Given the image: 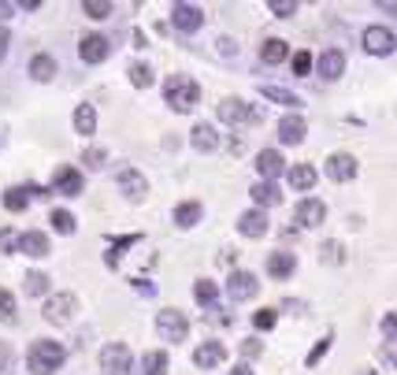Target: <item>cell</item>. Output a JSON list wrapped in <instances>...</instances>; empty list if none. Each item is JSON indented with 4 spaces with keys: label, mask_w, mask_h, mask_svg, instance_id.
Wrapping results in <instances>:
<instances>
[{
    "label": "cell",
    "mask_w": 397,
    "mask_h": 375,
    "mask_svg": "<svg viewBox=\"0 0 397 375\" xmlns=\"http://www.w3.org/2000/svg\"><path fill=\"white\" fill-rule=\"evenodd\" d=\"M63 361H67V350L60 342H49V338H38L30 345V353H26V364H30L34 375H56L63 368Z\"/></svg>",
    "instance_id": "1"
},
{
    "label": "cell",
    "mask_w": 397,
    "mask_h": 375,
    "mask_svg": "<svg viewBox=\"0 0 397 375\" xmlns=\"http://www.w3.org/2000/svg\"><path fill=\"white\" fill-rule=\"evenodd\" d=\"M163 100H168V108H174V112H193V108L201 104V86L190 75H171L163 82Z\"/></svg>",
    "instance_id": "2"
},
{
    "label": "cell",
    "mask_w": 397,
    "mask_h": 375,
    "mask_svg": "<svg viewBox=\"0 0 397 375\" xmlns=\"http://www.w3.org/2000/svg\"><path fill=\"white\" fill-rule=\"evenodd\" d=\"M216 112L230 126H238V123H260V119H264V108L249 104V100H242V97H223L216 104Z\"/></svg>",
    "instance_id": "3"
},
{
    "label": "cell",
    "mask_w": 397,
    "mask_h": 375,
    "mask_svg": "<svg viewBox=\"0 0 397 375\" xmlns=\"http://www.w3.org/2000/svg\"><path fill=\"white\" fill-rule=\"evenodd\" d=\"M156 331H160L163 342H186L190 319L182 316L179 308H160V312H156Z\"/></svg>",
    "instance_id": "4"
},
{
    "label": "cell",
    "mask_w": 397,
    "mask_h": 375,
    "mask_svg": "<svg viewBox=\"0 0 397 375\" xmlns=\"http://www.w3.org/2000/svg\"><path fill=\"white\" fill-rule=\"evenodd\" d=\"M115 182H119V194L131 201V205H141V201L149 197V179H145L137 168H119Z\"/></svg>",
    "instance_id": "5"
},
{
    "label": "cell",
    "mask_w": 397,
    "mask_h": 375,
    "mask_svg": "<svg viewBox=\"0 0 397 375\" xmlns=\"http://www.w3.org/2000/svg\"><path fill=\"white\" fill-rule=\"evenodd\" d=\"M75 312H78V297H75V294H52L49 301H45V319H49V323H56V327L71 323Z\"/></svg>",
    "instance_id": "6"
},
{
    "label": "cell",
    "mask_w": 397,
    "mask_h": 375,
    "mask_svg": "<svg viewBox=\"0 0 397 375\" xmlns=\"http://www.w3.org/2000/svg\"><path fill=\"white\" fill-rule=\"evenodd\" d=\"M360 41H364V49L372 52V56H390V52L397 49V38H394L390 26H367Z\"/></svg>",
    "instance_id": "7"
},
{
    "label": "cell",
    "mask_w": 397,
    "mask_h": 375,
    "mask_svg": "<svg viewBox=\"0 0 397 375\" xmlns=\"http://www.w3.org/2000/svg\"><path fill=\"white\" fill-rule=\"evenodd\" d=\"M227 294H230V301H253L260 294V279H256L253 271H230Z\"/></svg>",
    "instance_id": "8"
},
{
    "label": "cell",
    "mask_w": 397,
    "mask_h": 375,
    "mask_svg": "<svg viewBox=\"0 0 397 375\" xmlns=\"http://www.w3.org/2000/svg\"><path fill=\"white\" fill-rule=\"evenodd\" d=\"M323 171H327V179H334V182H349V179H356L360 163H356L353 152H330L327 163H323Z\"/></svg>",
    "instance_id": "9"
},
{
    "label": "cell",
    "mask_w": 397,
    "mask_h": 375,
    "mask_svg": "<svg viewBox=\"0 0 397 375\" xmlns=\"http://www.w3.org/2000/svg\"><path fill=\"white\" fill-rule=\"evenodd\" d=\"M82 186H86V179H82V171L78 168H56L52 171V194H63V197H78L82 194Z\"/></svg>",
    "instance_id": "10"
},
{
    "label": "cell",
    "mask_w": 397,
    "mask_h": 375,
    "mask_svg": "<svg viewBox=\"0 0 397 375\" xmlns=\"http://www.w3.org/2000/svg\"><path fill=\"white\" fill-rule=\"evenodd\" d=\"M100 368L112 372V375L131 372V350H126L123 342H108L104 350H100Z\"/></svg>",
    "instance_id": "11"
},
{
    "label": "cell",
    "mask_w": 397,
    "mask_h": 375,
    "mask_svg": "<svg viewBox=\"0 0 397 375\" xmlns=\"http://www.w3.org/2000/svg\"><path fill=\"white\" fill-rule=\"evenodd\" d=\"M78 56L86 63H104L112 56V41H108L104 34H86V38L78 41Z\"/></svg>",
    "instance_id": "12"
},
{
    "label": "cell",
    "mask_w": 397,
    "mask_h": 375,
    "mask_svg": "<svg viewBox=\"0 0 397 375\" xmlns=\"http://www.w3.org/2000/svg\"><path fill=\"white\" fill-rule=\"evenodd\" d=\"M171 23H174V30H182V34H197L201 26H205V12L193 8V4H174L171 8Z\"/></svg>",
    "instance_id": "13"
},
{
    "label": "cell",
    "mask_w": 397,
    "mask_h": 375,
    "mask_svg": "<svg viewBox=\"0 0 397 375\" xmlns=\"http://www.w3.org/2000/svg\"><path fill=\"white\" fill-rule=\"evenodd\" d=\"M238 231H242V238H264L267 231H271V223H267V216H264V208H249V212L238 216Z\"/></svg>",
    "instance_id": "14"
},
{
    "label": "cell",
    "mask_w": 397,
    "mask_h": 375,
    "mask_svg": "<svg viewBox=\"0 0 397 375\" xmlns=\"http://www.w3.org/2000/svg\"><path fill=\"white\" fill-rule=\"evenodd\" d=\"M227 361V345L223 342H201L197 350H193V364H197V368H219V364Z\"/></svg>",
    "instance_id": "15"
},
{
    "label": "cell",
    "mask_w": 397,
    "mask_h": 375,
    "mask_svg": "<svg viewBox=\"0 0 397 375\" xmlns=\"http://www.w3.org/2000/svg\"><path fill=\"white\" fill-rule=\"evenodd\" d=\"M256 171H260L264 182H271V179H279L282 171H290V168H286V160H282L279 149H264L260 157H256Z\"/></svg>",
    "instance_id": "16"
},
{
    "label": "cell",
    "mask_w": 397,
    "mask_h": 375,
    "mask_svg": "<svg viewBox=\"0 0 397 375\" xmlns=\"http://www.w3.org/2000/svg\"><path fill=\"white\" fill-rule=\"evenodd\" d=\"M316 67H319V75L327 78V82L341 78V75H345V52H341V49H327V52L316 60Z\"/></svg>",
    "instance_id": "17"
},
{
    "label": "cell",
    "mask_w": 397,
    "mask_h": 375,
    "mask_svg": "<svg viewBox=\"0 0 397 375\" xmlns=\"http://www.w3.org/2000/svg\"><path fill=\"white\" fill-rule=\"evenodd\" d=\"M304 134H308V123L293 112V115H286L282 123H279V141L282 145H301L304 141Z\"/></svg>",
    "instance_id": "18"
},
{
    "label": "cell",
    "mask_w": 397,
    "mask_h": 375,
    "mask_svg": "<svg viewBox=\"0 0 397 375\" xmlns=\"http://www.w3.org/2000/svg\"><path fill=\"white\" fill-rule=\"evenodd\" d=\"M323 219H327V205H323L319 197H304L297 205V223L301 227H319Z\"/></svg>",
    "instance_id": "19"
},
{
    "label": "cell",
    "mask_w": 397,
    "mask_h": 375,
    "mask_svg": "<svg viewBox=\"0 0 397 375\" xmlns=\"http://www.w3.org/2000/svg\"><path fill=\"white\" fill-rule=\"evenodd\" d=\"M201 216H205V205H201V201H182V205H174V227H182V231L197 227Z\"/></svg>",
    "instance_id": "20"
},
{
    "label": "cell",
    "mask_w": 397,
    "mask_h": 375,
    "mask_svg": "<svg viewBox=\"0 0 397 375\" xmlns=\"http://www.w3.org/2000/svg\"><path fill=\"white\" fill-rule=\"evenodd\" d=\"M286 182H290L293 190H312L319 182V171L312 168V163H293V168L286 171Z\"/></svg>",
    "instance_id": "21"
},
{
    "label": "cell",
    "mask_w": 397,
    "mask_h": 375,
    "mask_svg": "<svg viewBox=\"0 0 397 375\" xmlns=\"http://www.w3.org/2000/svg\"><path fill=\"white\" fill-rule=\"evenodd\" d=\"M190 145H193V149H197V152H212V149H216V145H219V134H216V126H212V123H197V126H193V130H190Z\"/></svg>",
    "instance_id": "22"
},
{
    "label": "cell",
    "mask_w": 397,
    "mask_h": 375,
    "mask_svg": "<svg viewBox=\"0 0 397 375\" xmlns=\"http://www.w3.org/2000/svg\"><path fill=\"white\" fill-rule=\"evenodd\" d=\"M297 271V257L293 253H271L267 257V275L271 279H290Z\"/></svg>",
    "instance_id": "23"
},
{
    "label": "cell",
    "mask_w": 397,
    "mask_h": 375,
    "mask_svg": "<svg viewBox=\"0 0 397 375\" xmlns=\"http://www.w3.org/2000/svg\"><path fill=\"white\" fill-rule=\"evenodd\" d=\"M19 253H26V257H34V260L49 257V234H41V231H26V234H23V242H19Z\"/></svg>",
    "instance_id": "24"
},
{
    "label": "cell",
    "mask_w": 397,
    "mask_h": 375,
    "mask_svg": "<svg viewBox=\"0 0 397 375\" xmlns=\"http://www.w3.org/2000/svg\"><path fill=\"white\" fill-rule=\"evenodd\" d=\"M30 78L34 82H52L56 78V60H52L49 52H38V56L30 60Z\"/></svg>",
    "instance_id": "25"
},
{
    "label": "cell",
    "mask_w": 397,
    "mask_h": 375,
    "mask_svg": "<svg viewBox=\"0 0 397 375\" xmlns=\"http://www.w3.org/2000/svg\"><path fill=\"white\" fill-rule=\"evenodd\" d=\"M260 97H264V100H271V104L293 108V112L301 108V97H297V93H290V89H282V86H260Z\"/></svg>",
    "instance_id": "26"
},
{
    "label": "cell",
    "mask_w": 397,
    "mask_h": 375,
    "mask_svg": "<svg viewBox=\"0 0 397 375\" xmlns=\"http://www.w3.org/2000/svg\"><path fill=\"white\" fill-rule=\"evenodd\" d=\"M75 130L82 134V138L97 134V108L93 104H78L75 108Z\"/></svg>",
    "instance_id": "27"
},
{
    "label": "cell",
    "mask_w": 397,
    "mask_h": 375,
    "mask_svg": "<svg viewBox=\"0 0 397 375\" xmlns=\"http://www.w3.org/2000/svg\"><path fill=\"white\" fill-rule=\"evenodd\" d=\"M260 60L264 63H282V60H290V45H286L282 38H267L260 45Z\"/></svg>",
    "instance_id": "28"
},
{
    "label": "cell",
    "mask_w": 397,
    "mask_h": 375,
    "mask_svg": "<svg viewBox=\"0 0 397 375\" xmlns=\"http://www.w3.org/2000/svg\"><path fill=\"white\" fill-rule=\"evenodd\" d=\"M249 194H253V201H256V208H275V205H279V201H282V194H279V190H275L271 186V182H256V186L253 190H249Z\"/></svg>",
    "instance_id": "29"
},
{
    "label": "cell",
    "mask_w": 397,
    "mask_h": 375,
    "mask_svg": "<svg viewBox=\"0 0 397 375\" xmlns=\"http://www.w3.org/2000/svg\"><path fill=\"white\" fill-rule=\"evenodd\" d=\"M26 205H30V186L4 190V208H8V212H26Z\"/></svg>",
    "instance_id": "30"
},
{
    "label": "cell",
    "mask_w": 397,
    "mask_h": 375,
    "mask_svg": "<svg viewBox=\"0 0 397 375\" xmlns=\"http://www.w3.org/2000/svg\"><path fill=\"white\" fill-rule=\"evenodd\" d=\"M141 372L145 375H163V372H168V353H163V350H149L141 356Z\"/></svg>",
    "instance_id": "31"
},
{
    "label": "cell",
    "mask_w": 397,
    "mask_h": 375,
    "mask_svg": "<svg viewBox=\"0 0 397 375\" xmlns=\"http://www.w3.org/2000/svg\"><path fill=\"white\" fill-rule=\"evenodd\" d=\"M126 75H131V86H134V89H149L152 82H156L149 63H131V67H126Z\"/></svg>",
    "instance_id": "32"
},
{
    "label": "cell",
    "mask_w": 397,
    "mask_h": 375,
    "mask_svg": "<svg viewBox=\"0 0 397 375\" xmlns=\"http://www.w3.org/2000/svg\"><path fill=\"white\" fill-rule=\"evenodd\" d=\"M137 242H141V234H123V238H115L112 249L104 253V264H108V268H115V264H119V253L131 249V245H137Z\"/></svg>",
    "instance_id": "33"
},
{
    "label": "cell",
    "mask_w": 397,
    "mask_h": 375,
    "mask_svg": "<svg viewBox=\"0 0 397 375\" xmlns=\"http://www.w3.org/2000/svg\"><path fill=\"white\" fill-rule=\"evenodd\" d=\"M23 286L30 297H41V294H49V275H45V271H26Z\"/></svg>",
    "instance_id": "34"
},
{
    "label": "cell",
    "mask_w": 397,
    "mask_h": 375,
    "mask_svg": "<svg viewBox=\"0 0 397 375\" xmlns=\"http://www.w3.org/2000/svg\"><path fill=\"white\" fill-rule=\"evenodd\" d=\"M49 223L56 227V234H75V216L67 212V208H52V216H49Z\"/></svg>",
    "instance_id": "35"
},
{
    "label": "cell",
    "mask_w": 397,
    "mask_h": 375,
    "mask_svg": "<svg viewBox=\"0 0 397 375\" xmlns=\"http://www.w3.org/2000/svg\"><path fill=\"white\" fill-rule=\"evenodd\" d=\"M319 260L323 264H345V245L341 242H323L319 245Z\"/></svg>",
    "instance_id": "36"
},
{
    "label": "cell",
    "mask_w": 397,
    "mask_h": 375,
    "mask_svg": "<svg viewBox=\"0 0 397 375\" xmlns=\"http://www.w3.org/2000/svg\"><path fill=\"white\" fill-rule=\"evenodd\" d=\"M82 12H86L89 19H108L115 8H112V0H82Z\"/></svg>",
    "instance_id": "37"
},
{
    "label": "cell",
    "mask_w": 397,
    "mask_h": 375,
    "mask_svg": "<svg viewBox=\"0 0 397 375\" xmlns=\"http://www.w3.org/2000/svg\"><path fill=\"white\" fill-rule=\"evenodd\" d=\"M216 294H219V290H216V282H212V279H197V282H193V297H197L201 305H212Z\"/></svg>",
    "instance_id": "38"
},
{
    "label": "cell",
    "mask_w": 397,
    "mask_h": 375,
    "mask_svg": "<svg viewBox=\"0 0 397 375\" xmlns=\"http://www.w3.org/2000/svg\"><path fill=\"white\" fill-rule=\"evenodd\" d=\"M267 12L279 15V19H290V15H297V0H267Z\"/></svg>",
    "instance_id": "39"
},
{
    "label": "cell",
    "mask_w": 397,
    "mask_h": 375,
    "mask_svg": "<svg viewBox=\"0 0 397 375\" xmlns=\"http://www.w3.org/2000/svg\"><path fill=\"white\" fill-rule=\"evenodd\" d=\"M330 342H334V334H327V338H319V342H316V345H312V353H308V361H304V364H308V368H316V364L323 361V356H327V353H330Z\"/></svg>",
    "instance_id": "40"
},
{
    "label": "cell",
    "mask_w": 397,
    "mask_h": 375,
    "mask_svg": "<svg viewBox=\"0 0 397 375\" xmlns=\"http://www.w3.org/2000/svg\"><path fill=\"white\" fill-rule=\"evenodd\" d=\"M275 319H279L275 308H260V312H253V327H256V331H271Z\"/></svg>",
    "instance_id": "41"
},
{
    "label": "cell",
    "mask_w": 397,
    "mask_h": 375,
    "mask_svg": "<svg viewBox=\"0 0 397 375\" xmlns=\"http://www.w3.org/2000/svg\"><path fill=\"white\" fill-rule=\"evenodd\" d=\"M0 319H4V323L15 319V297H12V290H4V286H0Z\"/></svg>",
    "instance_id": "42"
},
{
    "label": "cell",
    "mask_w": 397,
    "mask_h": 375,
    "mask_svg": "<svg viewBox=\"0 0 397 375\" xmlns=\"http://www.w3.org/2000/svg\"><path fill=\"white\" fill-rule=\"evenodd\" d=\"M19 242H23V234H15V231H0V253H19Z\"/></svg>",
    "instance_id": "43"
},
{
    "label": "cell",
    "mask_w": 397,
    "mask_h": 375,
    "mask_svg": "<svg viewBox=\"0 0 397 375\" xmlns=\"http://www.w3.org/2000/svg\"><path fill=\"white\" fill-rule=\"evenodd\" d=\"M82 160H86V168H104V160H108V152L100 149V145H89L86 152H82Z\"/></svg>",
    "instance_id": "44"
},
{
    "label": "cell",
    "mask_w": 397,
    "mask_h": 375,
    "mask_svg": "<svg viewBox=\"0 0 397 375\" xmlns=\"http://www.w3.org/2000/svg\"><path fill=\"white\" fill-rule=\"evenodd\" d=\"M290 63H293V75H308L316 60H312V52H304V49H301V52H293V60H290Z\"/></svg>",
    "instance_id": "45"
},
{
    "label": "cell",
    "mask_w": 397,
    "mask_h": 375,
    "mask_svg": "<svg viewBox=\"0 0 397 375\" xmlns=\"http://www.w3.org/2000/svg\"><path fill=\"white\" fill-rule=\"evenodd\" d=\"M383 338H386V342H397V312L383 316Z\"/></svg>",
    "instance_id": "46"
},
{
    "label": "cell",
    "mask_w": 397,
    "mask_h": 375,
    "mask_svg": "<svg viewBox=\"0 0 397 375\" xmlns=\"http://www.w3.org/2000/svg\"><path fill=\"white\" fill-rule=\"evenodd\" d=\"M264 353V342L260 338H245L242 342V356H249V361H253V356H260Z\"/></svg>",
    "instance_id": "47"
},
{
    "label": "cell",
    "mask_w": 397,
    "mask_h": 375,
    "mask_svg": "<svg viewBox=\"0 0 397 375\" xmlns=\"http://www.w3.org/2000/svg\"><path fill=\"white\" fill-rule=\"evenodd\" d=\"M8 368H12V345L0 342V372H8Z\"/></svg>",
    "instance_id": "48"
},
{
    "label": "cell",
    "mask_w": 397,
    "mask_h": 375,
    "mask_svg": "<svg viewBox=\"0 0 397 375\" xmlns=\"http://www.w3.org/2000/svg\"><path fill=\"white\" fill-rule=\"evenodd\" d=\"M134 290H137V294H145V297H152V294H156L152 282H141V279H134Z\"/></svg>",
    "instance_id": "49"
},
{
    "label": "cell",
    "mask_w": 397,
    "mask_h": 375,
    "mask_svg": "<svg viewBox=\"0 0 397 375\" xmlns=\"http://www.w3.org/2000/svg\"><path fill=\"white\" fill-rule=\"evenodd\" d=\"M230 52H238V45L230 38H219V56H230Z\"/></svg>",
    "instance_id": "50"
},
{
    "label": "cell",
    "mask_w": 397,
    "mask_h": 375,
    "mask_svg": "<svg viewBox=\"0 0 397 375\" xmlns=\"http://www.w3.org/2000/svg\"><path fill=\"white\" fill-rule=\"evenodd\" d=\"M8 41H12V34H8V26H0V60L8 56Z\"/></svg>",
    "instance_id": "51"
},
{
    "label": "cell",
    "mask_w": 397,
    "mask_h": 375,
    "mask_svg": "<svg viewBox=\"0 0 397 375\" xmlns=\"http://www.w3.org/2000/svg\"><path fill=\"white\" fill-rule=\"evenodd\" d=\"M378 12H394L397 15V0H378Z\"/></svg>",
    "instance_id": "52"
},
{
    "label": "cell",
    "mask_w": 397,
    "mask_h": 375,
    "mask_svg": "<svg viewBox=\"0 0 397 375\" xmlns=\"http://www.w3.org/2000/svg\"><path fill=\"white\" fill-rule=\"evenodd\" d=\"M19 8H26V12H38V8H41V0H19Z\"/></svg>",
    "instance_id": "53"
},
{
    "label": "cell",
    "mask_w": 397,
    "mask_h": 375,
    "mask_svg": "<svg viewBox=\"0 0 397 375\" xmlns=\"http://www.w3.org/2000/svg\"><path fill=\"white\" fill-rule=\"evenodd\" d=\"M230 375H253V368H249V364H234V372Z\"/></svg>",
    "instance_id": "54"
}]
</instances>
